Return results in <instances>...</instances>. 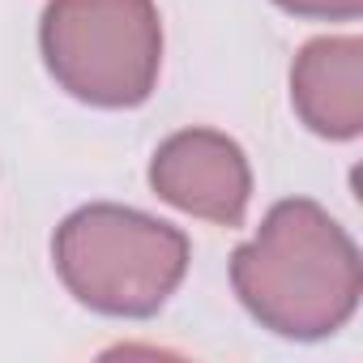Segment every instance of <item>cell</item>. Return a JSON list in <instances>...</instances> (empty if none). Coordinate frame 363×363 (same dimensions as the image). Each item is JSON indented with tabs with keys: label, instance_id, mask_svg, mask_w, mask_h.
Masks as SVG:
<instances>
[{
	"label": "cell",
	"instance_id": "8992f818",
	"mask_svg": "<svg viewBox=\"0 0 363 363\" xmlns=\"http://www.w3.org/2000/svg\"><path fill=\"white\" fill-rule=\"evenodd\" d=\"M274 5L308 22H354L363 13V0H274Z\"/></svg>",
	"mask_w": 363,
	"mask_h": 363
},
{
	"label": "cell",
	"instance_id": "6da1fadb",
	"mask_svg": "<svg viewBox=\"0 0 363 363\" xmlns=\"http://www.w3.org/2000/svg\"><path fill=\"white\" fill-rule=\"evenodd\" d=\"M231 286L261 329L291 342H320L359 312L363 261L325 206L286 197L235 248Z\"/></svg>",
	"mask_w": 363,
	"mask_h": 363
},
{
	"label": "cell",
	"instance_id": "5b68a950",
	"mask_svg": "<svg viewBox=\"0 0 363 363\" xmlns=\"http://www.w3.org/2000/svg\"><path fill=\"white\" fill-rule=\"evenodd\" d=\"M291 107L308 133L354 141L363 133V43L354 35H320L291 65Z\"/></svg>",
	"mask_w": 363,
	"mask_h": 363
},
{
	"label": "cell",
	"instance_id": "3957f363",
	"mask_svg": "<svg viewBox=\"0 0 363 363\" xmlns=\"http://www.w3.org/2000/svg\"><path fill=\"white\" fill-rule=\"evenodd\" d=\"M39 52L52 82L86 107H141L162 73V18L154 0H48Z\"/></svg>",
	"mask_w": 363,
	"mask_h": 363
},
{
	"label": "cell",
	"instance_id": "7a4b0ae2",
	"mask_svg": "<svg viewBox=\"0 0 363 363\" xmlns=\"http://www.w3.org/2000/svg\"><path fill=\"white\" fill-rule=\"evenodd\" d=\"M193 244L189 235L128 206H82L52 235V265L65 291L99 312L120 320L154 316L189 274Z\"/></svg>",
	"mask_w": 363,
	"mask_h": 363
},
{
	"label": "cell",
	"instance_id": "277c9868",
	"mask_svg": "<svg viewBox=\"0 0 363 363\" xmlns=\"http://www.w3.org/2000/svg\"><path fill=\"white\" fill-rule=\"evenodd\" d=\"M150 189L179 214L240 227L252 201V167L235 137L218 128H179L150 158Z\"/></svg>",
	"mask_w": 363,
	"mask_h": 363
}]
</instances>
